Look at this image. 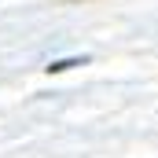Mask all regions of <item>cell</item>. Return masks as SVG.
<instances>
[{
	"mask_svg": "<svg viewBox=\"0 0 158 158\" xmlns=\"http://www.w3.org/2000/svg\"><path fill=\"white\" fill-rule=\"evenodd\" d=\"M88 63V55H81V59H55V63H48L44 70L48 74H63V70H74V66H85Z\"/></svg>",
	"mask_w": 158,
	"mask_h": 158,
	"instance_id": "obj_1",
	"label": "cell"
},
{
	"mask_svg": "<svg viewBox=\"0 0 158 158\" xmlns=\"http://www.w3.org/2000/svg\"><path fill=\"white\" fill-rule=\"evenodd\" d=\"M63 4H85V0H63Z\"/></svg>",
	"mask_w": 158,
	"mask_h": 158,
	"instance_id": "obj_2",
	"label": "cell"
}]
</instances>
